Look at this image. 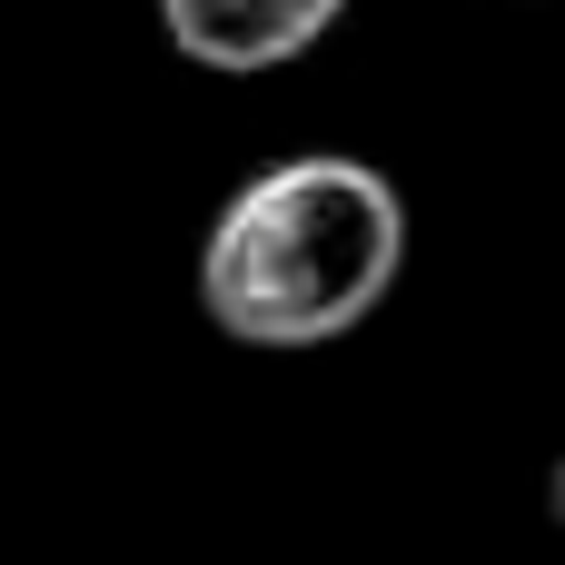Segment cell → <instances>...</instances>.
Wrapping results in <instances>:
<instances>
[{"label": "cell", "mask_w": 565, "mask_h": 565, "mask_svg": "<svg viewBox=\"0 0 565 565\" xmlns=\"http://www.w3.org/2000/svg\"><path fill=\"white\" fill-rule=\"evenodd\" d=\"M546 516L565 526V457H556V477H546Z\"/></svg>", "instance_id": "3"}, {"label": "cell", "mask_w": 565, "mask_h": 565, "mask_svg": "<svg viewBox=\"0 0 565 565\" xmlns=\"http://www.w3.org/2000/svg\"><path fill=\"white\" fill-rule=\"evenodd\" d=\"M407 268V199L338 149L278 159L199 238V308L238 348H318L348 338Z\"/></svg>", "instance_id": "1"}, {"label": "cell", "mask_w": 565, "mask_h": 565, "mask_svg": "<svg viewBox=\"0 0 565 565\" xmlns=\"http://www.w3.org/2000/svg\"><path fill=\"white\" fill-rule=\"evenodd\" d=\"M338 20H348V0H159L169 50L199 60V70H228V79L318 50Z\"/></svg>", "instance_id": "2"}]
</instances>
